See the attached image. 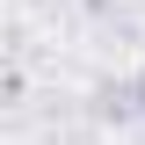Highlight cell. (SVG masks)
Instances as JSON below:
<instances>
[{"label": "cell", "instance_id": "1", "mask_svg": "<svg viewBox=\"0 0 145 145\" xmlns=\"http://www.w3.org/2000/svg\"><path fill=\"white\" fill-rule=\"evenodd\" d=\"M131 109H138V116H145V72H138V80H131Z\"/></svg>", "mask_w": 145, "mask_h": 145}]
</instances>
